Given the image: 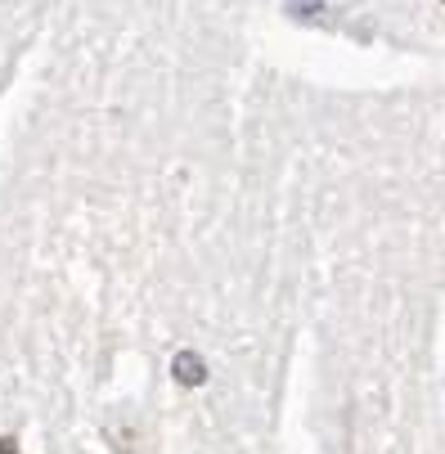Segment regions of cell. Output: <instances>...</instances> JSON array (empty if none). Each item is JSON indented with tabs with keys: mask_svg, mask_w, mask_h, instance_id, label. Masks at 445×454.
<instances>
[{
	"mask_svg": "<svg viewBox=\"0 0 445 454\" xmlns=\"http://www.w3.org/2000/svg\"><path fill=\"white\" fill-rule=\"evenodd\" d=\"M14 450H19V445H14L10 436H0V454H14Z\"/></svg>",
	"mask_w": 445,
	"mask_h": 454,
	"instance_id": "obj_2",
	"label": "cell"
},
{
	"mask_svg": "<svg viewBox=\"0 0 445 454\" xmlns=\"http://www.w3.org/2000/svg\"><path fill=\"white\" fill-rule=\"evenodd\" d=\"M176 378H180L184 387H199V382L207 378V369H203V360H199V356L180 351V356H176Z\"/></svg>",
	"mask_w": 445,
	"mask_h": 454,
	"instance_id": "obj_1",
	"label": "cell"
}]
</instances>
